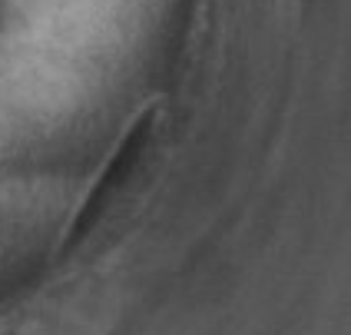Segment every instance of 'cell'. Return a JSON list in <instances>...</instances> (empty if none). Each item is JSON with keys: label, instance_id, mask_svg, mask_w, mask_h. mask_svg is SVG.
Returning <instances> with one entry per match:
<instances>
[{"label": "cell", "instance_id": "6da1fadb", "mask_svg": "<svg viewBox=\"0 0 351 335\" xmlns=\"http://www.w3.org/2000/svg\"><path fill=\"white\" fill-rule=\"evenodd\" d=\"M86 302L83 299H57L50 305H37L30 312L10 319L0 335H83L86 332Z\"/></svg>", "mask_w": 351, "mask_h": 335}]
</instances>
